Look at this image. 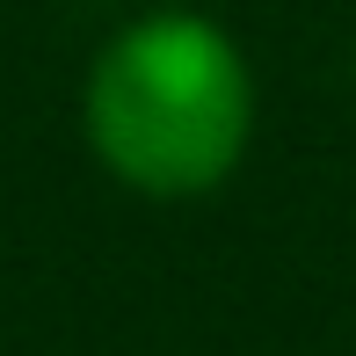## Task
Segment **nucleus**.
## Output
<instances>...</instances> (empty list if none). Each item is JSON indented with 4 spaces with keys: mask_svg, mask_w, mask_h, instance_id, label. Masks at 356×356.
I'll list each match as a JSON object with an SVG mask.
<instances>
[{
    "mask_svg": "<svg viewBox=\"0 0 356 356\" xmlns=\"http://www.w3.org/2000/svg\"><path fill=\"white\" fill-rule=\"evenodd\" d=\"M88 145L138 197H204L254 138V73L211 15L160 8L95 51L80 88Z\"/></svg>",
    "mask_w": 356,
    "mask_h": 356,
    "instance_id": "f257e3e1",
    "label": "nucleus"
}]
</instances>
